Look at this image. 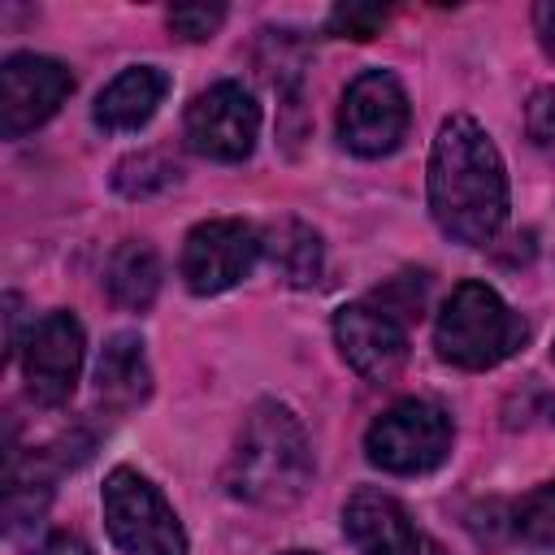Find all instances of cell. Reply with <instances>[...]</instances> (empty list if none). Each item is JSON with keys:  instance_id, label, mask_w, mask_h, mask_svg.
I'll return each mask as SVG.
<instances>
[{"instance_id": "obj_1", "label": "cell", "mask_w": 555, "mask_h": 555, "mask_svg": "<svg viewBox=\"0 0 555 555\" xmlns=\"http://www.w3.org/2000/svg\"><path fill=\"white\" fill-rule=\"evenodd\" d=\"M429 212L442 234L464 247H486L507 221V169L494 139L468 117L451 113L429 147Z\"/></svg>"}, {"instance_id": "obj_2", "label": "cell", "mask_w": 555, "mask_h": 555, "mask_svg": "<svg viewBox=\"0 0 555 555\" xmlns=\"http://www.w3.org/2000/svg\"><path fill=\"white\" fill-rule=\"evenodd\" d=\"M312 486V442L286 403H256L225 464V490L256 507H291Z\"/></svg>"}, {"instance_id": "obj_3", "label": "cell", "mask_w": 555, "mask_h": 555, "mask_svg": "<svg viewBox=\"0 0 555 555\" xmlns=\"http://www.w3.org/2000/svg\"><path fill=\"white\" fill-rule=\"evenodd\" d=\"M525 338H529V325L520 321V312H512L503 295L486 282H460L434 325L438 356L468 373L503 364L525 347Z\"/></svg>"}, {"instance_id": "obj_4", "label": "cell", "mask_w": 555, "mask_h": 555, "mask_svg": "<svg viewBox=\"0 0 555 555\" xmlns=\"http://www.w3.org/2000/svg\"><path fill=\"white\" fill-rule=\"evenodd\" d=\"M451 442H455L451 416L429 399H399L364 434L369 460L399 477L434 473L451 455Z\"/></svg>"}, {"instance_id": "obj_5", "label": "cell", "mask_w": 555, "mask_h": 555, "mask_svg": "<svg viewBox=\"0 0 555 555\" xmlns=\"http://www.w3.org/2000/svg\"><path fill=\"white\" fill-rule=\"evenodd\" d=\"M104 525L126 555H186V533L165 503V494L134 468H113L104 477Z\"/></svg>"}, {"instance_id": "obj_6", "label": "cell", "mask_w": 555, "mask_h": 555, "mask_svg": "<svg viewBox=\"0 0 555 555\" xmlns=\"http://www.w3.org/2000/svg\"><path fill=\"white\" fill-rule=\"evenodd\" d=\"M408 91L390 69H364L343 91L338 108V139L356 156H386L408 134Z\"/></svg>"}, {"instance_id": "obj_7", "label": "cell", "mask_w": 555, "mask_h": 555, "mask_svg": "<svg viewBox=\"0 0 555 555\" xmlns=\"http://www.w3.org/2000/svg\"><path fill=\"white\" fill-rule=\"evenodd\" d=\"M256 134H260V104L234 78L212 82L186 108V143L208 160H225V165L247 160Z\"/></svg>"}, {"instance_id": "obj_8", "label": "cell", "mask_w": 555, "mask_h": 555, "mask_svg": "<svg viewBox=\"0 0 555 555\" xmlns=\"http://www.w3.org/2000/svg\"><path fill=\"white\" fill-rule=\"evenodd\" d=\"M82 356H87V338L74 312H48L30 325L26 343H22V377H26V395L39 408H61L82 373Z\"/></svg>"}, {"instance_id": "obj_9", "label": "cell", "mask_w": 555, "mask_h": 555, "mask_svg": "<svg viewBox=\"0 0 555 555\" xmlns=\"http://www.w3.org/2000/svg\"><path fill=\"white\" fill-rule=\"evenodd\" d=\"M260 260V230L234 217L199 221L182 243V282L195 295H221L238 286Z\"/></svg>"}, {"instance_id": "obj_10", "label": "cell", "mask_w": 555, "mask_h": 555, "mask_svg": "<svg viewBox=\"0 0 555 555\" xmlns=\"http://www.w3.org/2000/svg\"><path fill=\"white\" fill-rule=\"evenodd\" d=\"M69 91H74V74L56 56H39V52L9 56L0 69V134L4 139L30 134L65 104Z\"/></svg>"}, {"instance_id": "obj_11", "label": "cell", "mask_w": 555, "mask_h": 555, "mask_svg": "<svg viewBox=\"0 0 555 555\" xmlns=\"http://www.w3.org/2000/svg\"><path fill=\"white\" fill-rule=\"evenodd\" d=\"M334 343L343 351V360L373 386H386L399 377L403 360H408V330L382 312L377 304H347L334 317Z\"/></svg>"}, {"instance_id": "obj_12", "label": "cell", "mask_w": 555, "mask_h": 555, "mask_svg": "<svg viewBox=\"0 0 555 555\" xmlns=\"http://www.w3.org/2000/svg\"><path fill=\"white\" fill-rule=\"evenodd\" d=\"M343 533L360 555H447L395 494L369 486L343 503Z\"/></svg>"}, {"instance_id": "obj_13", "label": "cell", "mask_w": 555, "mask_h": 555, "mask_svg": "<svg viewBox=\"0 0 555 555\" xmlns=\"http://www.w3.org/2000/svg\"><path fill=\"white\" fill-rule=\"evenodd\" d=\"M165 91H169V78L156 65H130L95 95V126L108 134L139 130L156 117Z\"/></svg>"}, {"instance_id": "obj_14", "label": "cell", "mask_w": 555, "mask_h": 555, "mask_svg": "<svg viewBox=\"0 0 555 555\" xmlns=\"http://www.w3.org/2000/svg\"><path fill=\"white\" fill-rule=\"evenodd\" d=\"M95 395L113 412H130L152 395V369L139 334H113L95 364Z\"/></svg>"}, {"instance_id": "obj_15", "label": "cell", "mask_w": 555, "mask_h": 555, "mask_svg": "<svg viewBox=\"0 0 555 555\" xmlns=\"http://www.w3.org/2000/svg\"><path fill=\"white\" fill-rule=\"evenodd\" d=\"M260 256L273 264V273L286 286H317L325 251H321V234L299 221V217H278L260 230Z\"/></svg>"}, {"instance_id": "obj_16", "label": "cell", "mask_w": 555, "mask_h": 555, "mask_svg": "<svg viewBox=\"0 0 555 555\" xmlns=\"http://www.w3.org/2000/svg\"><path fill=\"white\" fill-rule=\"evenodd\" d=\"M104 286L113 295V304L130 308V312H143L156 291H160V256L152 243L143 238H130L121 243L113 256H108V273H104Z\"/></svg>"}, {"instance_id": "obj_17", "label": "cell", "mask_w": 555, "mask_h": 555, "mask_svg": "<svg viewBox=\"0 0 555 555\" xmlns=\"http://www.w3.org/2000/svg\"><path fill=\"white\" fill-rule=\"evenodd\" d=\"M512 525L525 542L533 546H555V481H542L538 490H529L516 512H512Z\"/></svg>"}, {"instance_id": "obj_18", "label": "cell", "mask_w": 555, "mask_h": 555, "mask_svg": "<svg viewBox=\"0 0 555 555\" xmlns=\"http://www.w3.org/2000/svg\"><path fill=\"white\" fill-rule=\"evenodd\" d=\"M173 178H178V165H169L160 152H139V156H126L117 165V191L121 195H152V191H165Z\"/></svg>"}, {"instance_id": "obj_19", "label": "cell", "mask_w": 555, "mask_h": 555, "mask_svg": "<svg viewBox=\"0 0 555 555\" xmlns=\"http://www.w3.org/2000/svg\"><path fill=\"white\" fill-rule=\"evenodd\" d=\"M386 9L382 4H338L330 13V35L338 39H373L386 26Z\"/></svg>"}, {"instance_id": "obj_20", "label": "cell", "mask_w": 555, "mask_h": 555, "mask_svg": "<svg viewBox=\"0 0 555 555\" xmlns=\"http://www.w3.org/2000/svg\"><path fill=\"white\" fill-rule=\"evenodd\" d=\"M221 22H225V9L221 4H173L169 9V26L182 39H212Z\"/></svg>"}, {"instance_id": "obj_21", "label": "cell", "mask_w": 555, "mask_h": 555, "mask_svg": "<svg viewBox=\"0 0 555 555\" xmlns=\"http://www.w3.org/2000/svg\"><path fill=\"white\" fill-rule=\"evenodd\" d=\"M525 126L538 143H555V87H538L525 104Z\"/></svg>"}, {"instance_id": "obj_22", "label": "cell", "mask_w": 555, "mask_h": 555, "mask_svg": "<svg viewBox=\"0 0 555 555\" xmlns=\"http://www.w3.org/2000/svg\"><path fill=\"white\" fill-rule=\"evenodd\" d=\"M533 26H538V39H542L546 56L555 61V0H542V4H533Z\"/></svg>"}, {"instance_id": "obj_23", "label": "cell", "mask_w": 555, "mask_h": 555, "mask_svg": "<svg viewBox=\"0 0 555 555\" xmlns=\"http://www.w3.org/2000/svg\"><path fill=\"white\" fill-rule=\"evenodd\" d=\"M39 555H95L78 533H52L43 546H39Z\"/></svg>"}, {"instance_id": "obj_24", "label": "cell", "mask_w": 555, "mask_h": 555, "mask_svg": "<svg viewBox=\"0 0 555 555\" xmlns=\"http://www.w3.org/2000/svg\"><path fill=\"white\" fill-rule=\"evenodd\" d=\"M282 555H317V551H299V546H295V551H282Z\"/></svg>"}]
</instances>
